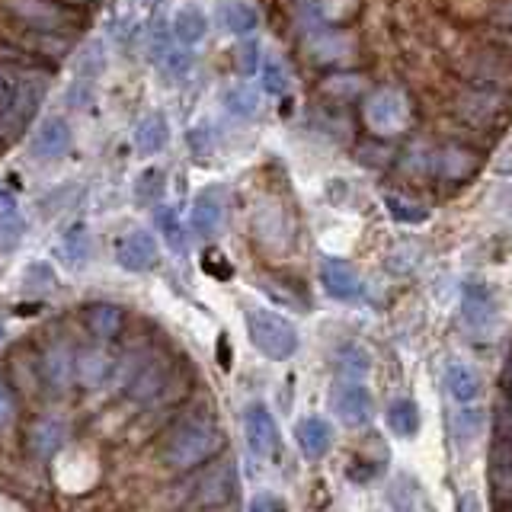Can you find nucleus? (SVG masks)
Listing matches in <instances>:
<instances>
[{"label":"nucleus","mask_w":512,"mask_h":512,"mask_svg":"<svg viewBox=\"0 0 512 512\" xmlns=\"http://www.w3.org/2000/svg\"><path fill=\"white\" fill-rule=\"evenodd\" d=\"M218 448H221V429L208 416L196 413L170 429V436L164 442V461L176 471H186L208 461Z\"/></svg>","instance_id":"nucleus-1"},{"label":"nucleus","mask_w":512,"mask_h":512,"mask_svg":"<svg viewBox=\"0 0 512 512\" xmlns=\"http://www.w3.org/2000/svg\"><path fill=\"white\" fill-rule=\"evenodd\" d=\"M45 90V77L0 64V125L16 128L29 122L36 116L39 103L45 100Z\"/></svg>","instance_id":"nucleus-2"},{"label":"nucleus","mask_w":512,"mask_h":512,"mask_svg":"<svg viewBox=\"0 0 512 512\" xmlns=\"http://www.w3.org/2000/svg\"><path fill=\"white\" fill-rule=\"evenodd\" d=\"M247 333H250V343L272 362L292 359L298 352V343H301L292 320H285L272 311H263V308L247 311Z\"/></svg>","instance_id":"nucleus-3"},{"label":"nucleus","mask_w":512,"mask_h":512,"mask_svg":"<svg viewBox=\"0 0 512 512\" xmlns=\"http://www.w3.org/2000/svg\"><path fill=\"white\" fill-rule=\"evenodd\" d=\"M7 10L29 32H55V36H68L77 13L61 0H7Z\"/></svg>","instance_id":"nucleus-4"},{"label":"nucleus","mask_w":512,"mask_h":512,"mask_svg":"<svg viewBox=\"0 0 512 512\" xmlns=\"http://www.w3.org/2000/svg\"><path fill=\"white\" fill-rule=\"evenodd\" d=\"M362 116H365L368 132L388 138V135L404 132L410 125V103H407V96L397 90H378L365 100Z\"/></svg>","instance_id":"nucleus-5"},{"label":"nucleus","mask_w":512,"mask_h":512,"mask_svg":"<svg viewBox=\"0 0 512 512\" xmlns=\"http://www.w3.org/2000/svg\"><path fill=\"white\" fill-rule=\"evenodd\" d=\"M244 432H247V445H250V455L260 458V461H276L279 458V426L272 420V413L266 404H250L244 410Z\"/></svg>","instance_id":"nucleus-6"},{"label":"nucleus","mask_w":512,"mask_h":512,"mask_svg":"<svg viewBox=\"0 0 512 512\" xmlns=\"http://www.w3.org/2000/svg\"><path fill=\"white\" fill-rule=\"evenodd\" d=\"M461 317H464V327H468L474 336H487L493 330V298H490V288L484 282H468L461 292Z\"/></svg>","instance_id":"nucleus-7"},{"label":"nucleus","mask_w":512,"mask_h":512,"mask_svg":"<svg viewBox=\"0 0 512 512\" xmlns=\"http://www.w3.org/2000/svg\"><path fill=\"white\" fill-rule=\"evenodd\" d=\"M237 490V471L234 464L221 461V464H212L199 480H196V503L199 506H221L228 503Z\"/></svg>","instance_id":"nucleus-8"},{"label":"nucleus","mask_w":512,"mask_h":512,"mask_svg":"<svg viewBox=\"0 0 512 512\" xmlns=\"http://www.w3.org/2000/svg\"><path fill=\"white\" fill-rule=\"evenodd\" d=\"M333 410L346 426H365L372 416V394L359 381H343L333 391Z\"/></svg>","instance_id":"nucleus-9"},{"label":"nucleus","mask_w":512,"mask_h":512,"mask_svg":"<svg viewBox=\"0 0 512 512\" xmlns=\"http://www.w3.org/2000/svg\"><path fill=\"white\" fill-rule=\"evenodd\" d=\"M320 285H324V292L336 301H352L362 295V279L359 272L352 269V263L346 260H336V256H330V260L320 263Z\"/></svg>","instance_id":"nucleus-10"},{"label":"nucleus","mask_w":512,"mask_h":512,"mask_svg":"<svg viewBox=\"0 0 512 512\" xmlns=\"http://www.w3.org/2000/svg\"><path fill=\"white\" fill-rule=\"evenodd\" d=\"M106 68V52H103V45L100 42H90L84 52H80L77 58V77H74V87L68 93V103L71 106H80V103H87V96L93 93V84L100 80Z\"/></svg>","instance_id":"nucleus-11"},{"label":"nucleus","mask_w":512,"mask_h":512,"mask_svg":"<svg viewBox=\"0 0 512 512\" xmlns=\"http://www.w3.org/2000/svg\"><path fill=\"white\" fill-rule=\"evenodd\" d=\"M68 151H71V128L64 119H45L29 144V154L36 160H61Z\"/></svg>","instance_id":"nucleus-12"},{"label":"nucleus","mask_w":512,"mask_h":512,"mask_svg":"<svg viewBox=\"0 0 512 512\" xmlns=\"http://www.w3.org/2000/svg\"><path fill=\"white\" fill-rule=\"evenodd\" d=\"M167 378H170V365L164 359H144L135 375L128 378L125 384V394L138 400V404H144V400H154L160 391L167 388Z\"/></svg>","instance_id":"nucleus-13"},{"label":"nucleus","mask_w":512,"mask_h":512,"mask_svg":"<svg viewBox=\"0 0 512 512\" xmlns=\"http://www.w3.org/2000/svg\"><path fill=\"white\" fill-rule=\"evenodd\" d=\"M157 240L148 231H132L128 237H122V244L116 250V260L122 269L128 272H148L157 266Z\"/></svg>","instance_id":"nucleus-14"},{"label":"nucleus","mask_w":512,"mask_h":512,"mask_svg":"<svg viewBox=\"0 0 512 512\" xmlns=\"http://www.w3.org/2000/svg\"><path fill=\"white\" fill-rule=\"evenodd\" d=\"M192 231H196L199 237L212 240L221 234L224 228V199H221V189H205L199 192L196 205H192Z\"/></svg>","instance_id":"nucleus-15"},{"label":"nucleus","mask_w":512,"mask_h":512,"mask_svg":"<svg viewBox=\"0 0 512 512\" xmlns=\"http://www.w3.org/2000/svg\"><path fill=\"white\" fill-rule=\"evenodd\" d=\"M295 439H298V448L304 458L320 461L333 448V426L324 420V416H308V420L298 423Z\"/></svg>","instance_id":"nucleus-16"},{"label":"nucleus","mask_w":512,"mask_h":512,"mask_svg":"<svg viewBox=\"0 0 512 512\" xmlns=\"http://www.w3.org/2000/svg\"><path fill=\"white\" fill-rule=\"evenodd\" d=\"M64 439H68V429H64V423L58 420V416H42V420H36V423L29 426L26 445H29L32 455L52 458L58 448L64 445Z\"/></svg>","instance_id":"nucleus-17"},{"label":"nucleus","mask_w":512,"mask_h":512,"mask_svg":"<svg viewBox=\"0 0 512 512\" xmlns=\"http://www.w3.org/2000/svg\"><path fill=\"white\" fill-rule=\"evenodd\" d=\"M42 375L45 381L52 384L55 391H64L68 384L74 381L77 375V359H74V352L64 346V343H55V346H48L45 349V356H42Z\"/></svg>","instance_id":"nucleus-18"},{"label":"nucleus","mask_w":512,"mask_h":512,"mask_svg":"<svg viewBox=\"0 0 512 512\" xmlns=\"http://www.w3.org/2000/svg\"><path fill=\"white\" fill-rule=\"evenodd\" d=\"M84 324L87 330L96 336V340H116L125 327V311L119 304H109V301H96L84 311Z\"/></svg>","instance_id":"nucleus-19"},{"label":"nucleus","mask_w":512,"mask_h":512,"mask_svg":"<svg viewBox=\"0 0 512 512\" xmlns=\"http://www.w3.org/2000/svg\"><path fill=\"white\" fill-rule=\"evenodd\" d=\"M487 477H490V487H493L496 500L512 503V442L509 439H500L493 445Z\"/></svg>","instance_id":"nucleus-20"},{"label":"nucleus","mask_w":512,"mask_h":512,"mask_svg":"<svg viewBox=\"0 0 512 512\" xmlns=\"http://www.w3.org/2000/svg\"><path fill=\"white\" fill-rule=\"evenodd\" d=\"M135 144L141 154H160L170 144V125L164 112H148L135 128Z\"/></svg>","instance_id":"nucleus-21"},{"label":"nucleus","mask_w":512,"mask_h":512,"mask_svg":"<svg viewBox=\"0 0 512 512\" xmlns=\"http://www.w3.org/2000/svg\"><path fill=\"white\" fill-rule=\"evenodd\" d=\"M445 384H448V391H452V397L461 400V404H471V400H477V394H480V378L474 368L464 362H448Z\"/></svg>","instance_id":"nucleus-22"},{"label":"nucleus","mask_w":512,"mask_h":512,"mask_svg":"<svg viewBox=\"0 0 512 512\" xmlns=\"http://www.w3.org/2000/svg\"><path fill=\"white\" fill-rule=\"evenodd\" d=\"M205 32H208V20H205V13L199 7H183L180 13L173 16V39L180 42V45H196L205 39Z\"/></svg>","instance_id":"nucleus-23"},{"label":"nucleus","mask_w":512,"mask_h":512,"mask_svg":"<svg viewBox=\"0 0 512 512\" xmlns=\"http://www.w3.org/2000/svg\"><path fill=\"white\" fill-rule=\"evenodd\" d=\"M388 429L400 439L416 436V432H420V407H416L413 400H407V397L394 400V404L388 407Z\"/></svg>","instance_id":"nucleus-24"},{"label":"nucleus","mask_w":512,"mask_h":512,"mask_svg":"<svg viewBox=\"0 0 512 512\" xmlns=\"http://www.w3.org/2000/svg\"><path fill=\"white\" fill-rule=\"evenodd\" d=\"M221 23L228 32H234V36H247V32H253L256 23H260V13H256L247 0H228V4L221 7Z\"/></svg>","instance_id":"nucleus-25"},{"label":"nucleus","mask_w":512,"mask_h":512,"mask_svg":"<svg viewBox=\"0 0 512 512\" xmlns=\"http://www.w3.org/2000/svg\"><path fill=\"white\" fill-rule=\"evenodd\" d=\"M61 256L71 269H80L90 260V231L87 224H74V228L61 237Z\"/></svg>","instance_id":"nucleus-26"},{"label":"nucleus","mask_w":512,"mask_h":512,"mask_svg":"<svg viewBox=\"0 0 512 512\" xmlns=\"http://www.w3.org/2000/svg\"><path fill=\"white\" fill-rule=\"evenodd\" d=\"M384 208H388L391 218L400 224H423L429 218V208L423 202L404 196V192H388V196H384Z\"/></svg>","instance_id":"nucleus-27"},{"label":"nucleus","mask_w":512,"mask_h":512,"mask_svg":"<svg viewBox=\"0 0 512 512\" xmlns=\"http://www.w3.org/2000/svg\"><path fill=\"white\" fill-rule=\"evenodd\" d=\"M157 228L173 253H186V228L180 224V218H176L173 208H157Z\"/></svg>","instance_id":"nucleus-28"},{"label":"nucleus","mask_w":512,"mask_h":512,"mask_svg":"<svg viewBox=\"0 0 512 512\" xmlns=\"http://www.w3.org/2000/svg\"><path fill=\"white\" fill-rule=\"evenodd\" d=\"M263 90L269 96H288L292 93V74L285 71V64L279 58L263 61Z\"/></svg>","instance_id":"nucleus-29"},{"label":"nucleus","mask_w":512,"mask_h":512,"mask_svg":"<svg viewBox=\"0 0 512 512\" xmlns=\"http://www.w3.org/2000/svg\"><path fill=\"white\" fill-rule=\"evenodd\" d=\"M135 199L138 205H154L157 199H164V170H144L135 180Z\"/></svg>","instance_id":"nucleus-30"},{"label":"nucleus","mask_w":512,"mask_h":512,"mask_svg":"<svg viewBox=\"0 0 512 512\" xmlns=\"http://www.w3.org/2000/svg\"><path fill=\"white\" fill-rule=\"evenodd\" d=\"M26 234V221L7 208V212H0V253H13L20 247V240Z\"/></svg>","instance_id":"nucleus-31"},{"label":"nucleus","mask_w":512,"mask_h":512,"mask_svg":"<svg viewBox=\"0 0 512 512\" xmlns=\"http://www.w3.org/2000/svg\"><path fill=\"white\" fill-rule=\"evenodd\" d=\"M224 106H228V112H234V116L250 119L256 106H260V96H256V90H250V87H228L224 90Z\"/></svg>","instance_id":"nucleus-32"},{"label":"nucleus","mask_w":512,"mask_h":512,"mask_svg":"<svg viewBox=\"0 0 512 512\" xmlns=\"http://www.w3.org/2000/svg\"><path fill=\"white\" fill-rule=\"evenodd\" d=\"M109 372V359L103 352H84V356H77V378L84 384H100Z\"/></svg>","instance_id":"nucleus-33"},{"label":"nucleus","mask_w":512,"mask_h":512,"mask_svg":"<svg viewBox=\"0 0 512 512\" xmlns=\"http://www.w3.org/2000/svg\"><path fill=\"white\" fill-rule=\"evenodd\" d=\"M23 288H26V295H45V292H52V288H55V272H52V266H48V263H32L26 269Z\"/></svg>","instance_id":"nucleus-34"},{"label":"nucleus","mask_w":512,"mask_h":512,"mask_svg":"<svg viewBox=\"0 0 512 512\" xmlns=\"http://www.w3.org/2000/svg\"><path fill=\"white\" fill-rule=\"evenodd\" d=\"M234 64H237V71L244 74V77H250V74L260 71V42H253V39L240 42V45L234 48Z\"/></svg>","instance_id":"nucleus-35"},{"label":"nucleus","mask_w":512,"mask_h":512,"mask_svg":"<svg viewBox=\"0 0 512 512\" xmlns=\"http://www.w3.org/2000/svg\"><path fill=\"white\" fill-rule=\"evenodd\" d=\"M170 32H173V26L167 29L164 20H154V26H151V58H154V61H167V55L173 52Z\"/></svg>","instance_id":"nucleus-36"},{"label":"nucleus","mask_w":512,"mask_h":512,"mask_svg":"<svg viewBox=\"0 0 512 512\" xmlns=\"http://www.w3.org/2000/svg\"><path fill=\"white\" fill-rule=\"evenodd\" d=\"M13 420H16V397H13V391H10L7 378L0 375V432L10 429Z\"/></svg>","instance_id":"nucleus-37"},{"label":"nucleus","mask_w":512,"mask_h":512,"mask_svg":"<svg viewBox=\"0 0 512 512\" xmlns=\"http://www.w3.org/2000/svg\"><path fill=\"white\" fill-rule=\"evenodd\" d=\"M439 167L448 176H461V173H468L474 167V160H468V157L458 154V151H445V154H439Z\"/></svg>","instance_id":"nucleus-38"},{"label":"nucleus","mask_w":512,"mask_h":512,"mask_svg":"<svg viewBox=\"0 0 512 512\" xmlns=\"http://www.w3.org/2000/svg\"><path fill=\"white\" fill-rule=\"evenodd\" d=\"M164 64H167V71H170L173 77H183V74L189 71V52H186V45H183V48H173Z\"/></svg>","instance_id":"nucleus-39"},{"label":"nucleus","mask_w":512,"mask_h":512,"mask_svg":"<svg viewBox=\"0 0 512 512\" xmlns=\"http://www.w3.org/2000/svg\"><path fill=\"white\" fill-rule=\"evenodd\" d=\"M394 509L397 512H420V509H416V503H413V496L400 493V490H394Z\"/></svg>","instance_id":"nucleus-40"},{"label":"nucleus","mask_w":512,"mask_h":512,"mask_svg":"<svg viewBox=\"0 0 512 512\" xmlns=\"http://www.w3.org/2000/svg\"><path fill=\"white\" fill-rule=\"evenodd\" d=\"M250 512H272V500L269 496H256V500L250 503Z\"/></svg>","instance_id":"nucleus-41"},{"label":"nucleus","mask_w":512,"mask_h":512,"mask_svg":"<svg viewBox=\"0 0 512 512\" xmlns=\"http://www.w3.org/2000/svg\"><path fill=\"white\" fill-rule=\"evenodd\" d=\"M61 4H68V7L80 10V7H93V4H100V0H61Z\"/></svg>","instance_id":"nucleus-42"},{"label":"nucleus","mask_w":512,"mask_h":512,"mask_svg":"<svg viewBox=\"0 0 512 512\" xmlns=\"http://www.w3.org/2000/svg\"><path fill=\"white\" fill-rule=\"evenodd\" d=\"M144 7H160V4H167V0H141Z\"/></svg>","instance_id":"nucleus-43"},{"label":"nucleus","mask_w":512,"mask_h":512,"mask_svg":"<svg viewBox=\"0 0 512 512\" xmlns=\"http://www.w3.org/2000/svg\"><path fill=\"white\" fill-rule=\"evenodd\" d=\"M0 340H4V327H0Z\"/></svg>","instance_id":"nucleus-44"}]
</instances>
